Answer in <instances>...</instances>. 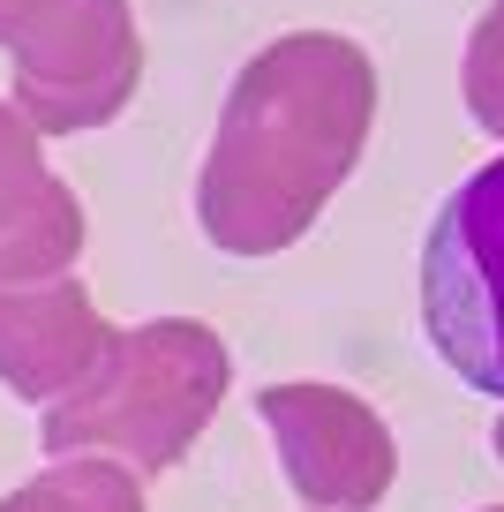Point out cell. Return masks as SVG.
<instances>
[{
  "label": "cell",
  "instance_id": "cell-5",
  "mask_svg": "<svg viewBox=\"0 0 504 512\" xmlns=\"http://www.w3.org/2000/svg\"><path fill=\"white\" fill-rule=\"evenodd\" d=\"M256 415H264L271 445H279L286 490L309 512H377L399 482V445L392 422L347 392V384H264L256 392Z\"/></svg>",
  "mask_w": 504,
  "mask_h": 512
},
{
  "label": "cell",
  "instance_id": "cell-6",
  "mask_svg": "<svg viewBox=\"0 0 504 512\" xmlns=\"http://www.w3.org/2000/svg\"><path fill=\"white\" fill-rule=\"evenodd\" d=\"M83 204L46 166V136L0 98V287L68 279L83 256Z\"/></svg>",
  "mask_w": 504,
  "mask_h": 512
},
{
  "label": "cell",
  "instance_id": "cell-8",
  "mask_svg": "<svg viewBox=\"0 0 504 512\" xmlns=\"http://www.w3.org/2000/svg\"><path fill=\"white\" fill-rule=\"evenodd\" d=\"M0 512H151V505H143V475L113 460H53L46 475L0 497Z\"/></svg>",
  "mask_w": 504,
  "mask_h": 512
},
{
  "label": "cell",
  "instance_id": "cell-1",
  "mask_svg": "<svg viewBox=\"0 0 504 512\" xmlns=\"http://www.w3.org/2000/svg\"><path fill=\"white\" fill-rule=\"evenodd\" d=\"M377 128V61L347 31H286L234 76L196 174L219 256H279L347 189Z\"/></svg>",
  "mask_w": 504,
  "mask_h": 512
},
{
  "label": "cell",
  "instance_id": "cell-11",
  "mask_svg": "<svg viewBox=\"0 0 504 512\" xmlns=\"http://www.w3.org/2000/svg\"><path fill=\"white\" fill-rule=\"evenodd\" d=\"M489 452L504 460V407H497V422H489Z\"/></svg>",
  "mask_w": 504,
  "mask_h": 512
},
{
  "label": "cell",
  "instance_id": "cell-7",
  "mask_svg": "<svg viewBox=\"0 0 504 512\" xmlns=\"http://www.w3.org/2000/svg\"><path fill=\"white\" fill-rule=\"evenodd\" d=\"M113 347V324L76 279H31L0 287V384L31 407H53L91 377V362Z\"/></svg>",
  "mask_w": 504,
  "mask_h": 512
},
{
  "label": "cell",
  "instance_id": "cell-9",
  "mask_svg": "<svg viewBox=\"0 0 504 512\" xmlns=\"http://www.w3.org/2000/svg\"><path fill=\"white\" fill-rule=\"evenodd\" d=\"M459 98H467V121L482 136L504 144V0H489L467 31V53H459Z\"/></svg>",
  "mask_w": 504,
  "mask_h": 512
},
{
  "label": "cell",
  "instance_id": "cell-3",
  "mask_svg": "<svg viewBox=\"0 0 504 512\" xmlns=\"http://www.w3.org/2000/svg\"><path fill=\"white\" fill-rule=\"evenodd\" d=\"M422 332L467 392L504 400V151L474 166L429 219Z\"/></svg>",
  "mask_w": 504,
  "mask_h": 512
},
{
  "label": "cell",
  "instance_id": "cell-10",
  "mask_svg": "<svg viewBox=\"0 0 504 512\" xmlns=\"http://www.w3.org/2000/svg\"><path fill=\"white\" fill-rule=\"evenodd\" d=\"M38 8H46V0H0V53H8V46L23 38V23H31Z\"/></svg>",
  "mask_w": 504,
  "mask_h": 512
},
{
  "label": "cell",
  "instance_id": "cell-12",
  "mask_svg": "<svg viewBox=\"0 0 504 512\" xmlns=\"http://www.w3.org/2000/svg\"><path fill=\"white\" fill-rule=\"evenodd\" d=\"M489 512H504V505H489Z\"/></svg>",
  "mask_w": 504,
  "mask_h": 512
},
{
  "label": "cell",
  "instance_id": "cell-2",
  "mask_svg": "<svg viewBox=\"0 0 504 512\" xmlns=\"http://www.w3.org/2000/svg\"><path fill=\"white\" fill-rule=\"evenodd\" d=\"M226 339L196 317H143L113 332L76 392L38 415V445L53 460H113L128 475H166L211 415L226 407Z\"/></svg>",
  "mask_w": 504,
  "mask_h": 512
},
{
  "label": "cell",
  "instance_id": "cell-4",
  "mask_svg": "<svg viewBox=\"0 0 504 512\" xmlns=\"http://www.w3.org/2000/svg\"><path fill=\"white\" fill-rule=\"evenodd\" d=\"M16 98L8 106L38 136H91L128 113L143 83V38L128 0H46L8 46Z\"/></svg>",
  "mask_w": 504,
  "mask_h": 512
}]
</instances>
